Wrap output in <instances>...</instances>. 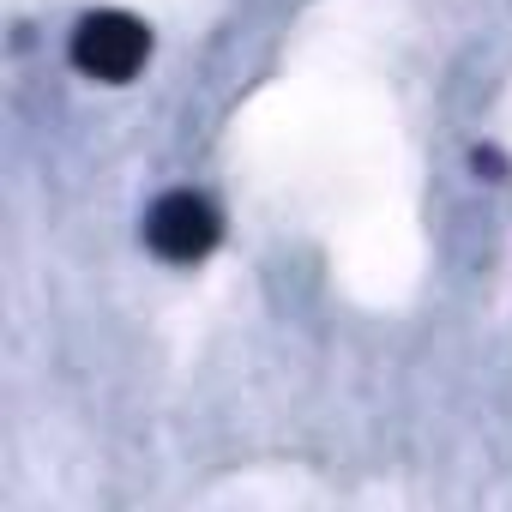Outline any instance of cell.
Segmentation results:
<instances>
[{"mask_svg": "<svg viewBox=\"0 0 512 512\" xmlns=\"http://www.w3.org/2000/svg\"><path fill=\"white\" fill-rule=\"evenodd\" d=\"M151 55V31L133 13H85L73 31V67L103 85H127Z\"/></svg>", "mask_w": 512, "mask_h": 512, "instance_id": "1", "label": "cell"}, {"mask_svg": "<svg viewBox=\"0 0 512 512\" xmlns=\"http://www.w3.org/2000/svg\"><path fill=\"white\" fill-rule=\"evenodd\" d=\"M217 235H223V223H217V205H211L205 193L175 187V193H163V199L145 211V241H151L157 260H169V266L205 260V253L217 247Z\"/></svg>", "mask_w": 512, "mask_h": 512, "instance_id": "2", "label": "cell"}]
</instances>
